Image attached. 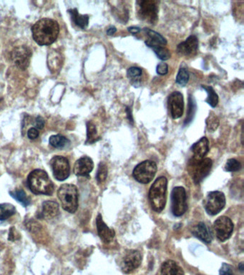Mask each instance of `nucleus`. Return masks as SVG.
<instances>
[{
  "label": "nucleus",
  "instance_id": "nucleus-1",
  "mask_svg": "<svg viewBox=\"0 0 244 275\" xmlns=\"http://www.w3.org/2000/svg\"><path fill=\"white\" fill-rule=\"evenodd\" d=\"M31 32L33 39L38 45H50L58 38L60 27L55 20L44 18L33 25Z\"/></svg>",
  "mask_w": 244,
  "mask_h": 275
},
{
  "label": "nucleus",
  "instance_id": "nucleus-2",
  "mask_svg": "<svg viewBox=\"0 0 244 275\" xmlns=\"http://www.w3.org/2000/svg\"><path fill=\"white\" fill-rule=\"evenodd\" d=\"M28 186L33 194L50 196L53 194L55 186L45 171L36 169L28 177Z\"/></svg>",
  "mask_w": 244,
  "mask_h": 275
},
{
  "label": "nucleus",
  "instance_id": "nucleus-3",
  "mask_svg": "<svg viewBox=\"0 0 244 275\" xmlns=\"http://www.w3.org/2000/svg\"><path fill=\"white\" fill-rule=\"evenodd\" d=\"M168 180L165 176H160L152 183L149 191V200L152 209L161 212L164 209L167 199Z\"/></svg>",
  "mask_w": 244,
  "mask_h": 275
},
{
  "label": "nucleus",
  "instance_id": "nucleus-4",
  "mask_svg": "<svg viewBox=\"0 0 244 275\" xmlns=\"http://www.w3.org/2000/svg\"><path fill=\"white\" fill-rule=\"evenodd\" d=\"M58 197L61 201L63 209L67 212L73 214L78 210V191L75 185L62 184L58 189Z\"/></svg>",
  "mask_w": 244,
  "mask_h": 275
},
{
  "label": "nucleus",
  "instance_id": "nucleus-5",
  "mask_svg": "<svg viewBox=\"0 0 244 275\" xmlns=\"http://www.w3.org/2000/svg\"><path fill=\"white\" fill-rule=\"evenodd\" d=\"M213 166L212 160L209 158L196 159L193 157L189 161L188 172L195 183H201L210 173Z\"/></svg>",
  "mask_w": 244,
  "mask_h": 275
},
{
  "label": "nucleus",
  "instance_id": "nucleus-6",
  "mask_svg": "<svg viewBox=\"0 0 244 275\" xmlns=\"http://www.w3.org/2000/svg\"><path fill=\"white\" fill-rule=\"evenodd\" d=\"M137 9L140 19L151 25H155L158 20V6L153 0H141L137 1Z\"/></svg>",
  "mask_w": 244,
  "mask_h": 275
},
{
  "label": "nucleus",
  "instance_id": "nucleus-7",
  "mask_svg": "<svg viewBox=\"0 0 244 275\" xmlns=\"http://www.w3.org/2000/svg\"><path fill=\"white\" fill-rule=\"evenodd\" d=\"M157 172V165L154 161H144L134 169L133 176L138 182L146 184L153 179Z\"/></svg>",
  "mask_w": 244,
  "mask_h": 275
},
{
  "label": "nucleus",
  "instance_id": "nucleus-8",
  "mask_svg": "<svg viewBox=\"0 0 244 275\" xmlns=\"http://www.w3.org/2000/svg\"><path fill=\"white\" fill-rule=\"evenodd\" d=\"M204 208L208 214H218L224 208L226 197L221 191H212L209 193L204 202Z\"/></svg>",
  "mask_w": 244,
  "mask_h": 275
},
{
  "label": "nucleus",
  "instance_id": "nucleus-9",
  "mask_svg": "<svg viewBox=\"0 0 244 275\" xmlns=\"http://www.w3.org/2000/svg\"><path fill=\"white\" fill-rule=\"evenodd\" d=\"M186 192L182 186H177L171 192V211L175 216H183L186 211Z\"/></svg>",
  "mask_w": 244,
  "mask_h": 275
},
{
  "label": "nucleus",
  "instance_id": "nucleus-10",
  "mask_svg": "<svg viewBox=\"0 0 244 275\" xmlns=\"http://www.w3.org/2000/svg\"><path fill=\"white\" fill-rule=\"evenodd\" d=\"M50 165L53 169V176L58 181H64L70 176V163L64 156H55L50 161Z\"/></svg>",
  "mask_w": 244,
  "mask_h": 275
},
{
  "label": "nucleus",
  "instance_id": "nucleus-11",
  "mask_svg": "<svg viewBox=\"0 0 244 275\" xmlns=\"http://www.w3.org/2000/svg\"><path fill=\"white\" fill-rule=\"evenodd\" d=\"M234 227L232 221L227 216H220L214 222V231L217 238L220 241H226L231 237Z\"/></svg>",
  "mask_w": 244,
  "mask_h": 275
},
{
  "label": "nucleus",
  "instance_id": "nucleus-12",
  "mask_svg": "<svg viewBox=\"0 0 244 275\" xmlns=\"http://www.w3.org/2000/svg\"><path fill=\"white\" fill-rule=\"evenodd\" d=\"M168 109L173 119H179L184 111V99L182 93L175 91L170 95L168 99Z\"/></svg>",
  "mask_w": 244,
  "mask_h": 275
},
{
  "label": "nucleus",
  "instance_id": "nucleus-13",
  "mask_svg": "<svg viewBox=\"0 0 244 275\" xmlns=\"http://www.w3.org/2000/svg\"><path fill=\"white\" fill-rule=\"evenodd\" d=\"M142 262L141 253L137 250H130L125 253L121 262L122 272L128 274L139 268Z\"/></svg>",
  "mask_w": 244,
  "mask_h": 275
},
{
  "label": "nucleus",
  "instance_id": "nucleus-14",
  "mask_svg": "<svg viewBox=\"0 0 244 275\" xmlns=\"http://www.w3.org/2000/svg\"><path fill=\"white\" fill-rule=\"evenodd\" d=\"M31 53L26 46L16 47L12 53V61L20 69H25L29 66Z\"/></svg>",
  "mask_w": 244,
  "mask_h": 275
},
{
  "label": "nucleus",
  "instance_id": "nucleus-15",
  "mask_svg": "<svg viewBox=\"0 0 244 275\" xmlns=\"http://www.w3.org/2000/svg\"><path fill=\"white\" fill-rule=\"evenodd\" d=\"M198 49V39L196 36L190 35L184 42L178 45V53L185 57H193Z\"/></svg>",
  "mask_w": 244,
  "mask_h": 275
},
{
  "label": "nucleus",
  "instance_id": "nucleus-16",
  "mask_svg": "<svg viewBox=\"0 0 244 275\" xmlns=\"http://www.w3.org/2000/svg\"><path fill=\"white\" fill-rule=\"evenodd\" d=\"M93 168L94 164L92 159L88 156H84L75 162L74 165V173L78 176L89 178L90 173L93 170Z\"/></svg>",
  "mask_w": 244,
  "mask_h": 275
},
{
  "label": "nucleus",
  "instance_id": "nucleus-17",
  "mask_svg": "<svg viewBox=\"0 0 244 275\" xmlns=\"http://www.w3.org/2000/svg\"><path fill=\"white\" fill-rule=\"evenodd\" d=\"M97 233L102 241L105 244L111 242L116 235V232L113 229H110L102 220L101 214L97 215L96 219Z\"/></svg>",
  "mask_w": 244,
  "mask_h": 275
},
{
  "label": "nucleus",
  "instance_id": "nucleus-18",
  "mask_svg": "<svg viewBox=\"0 0 244 275\" xmlns=\"http://www.w3.org/2000/svg\"><path fill=\"white\" fill-rule=\"evenodd\" d=\"M59 205L54 201H45L42 205V211L38 214L39 219H52L58 216Z\"/></svg>",
  "mask_w": 244,
  "mask_h": 275
},
{
  "label": "nucleus",
  "instance_id": "nucleus-19",
  "mask_svg": "<svg viewBox=\"0 0 244 275\" xmlns=\"http://www.w3.org/2000/svg\"><path fill=\"white\" fill-rule=\"evenodd\" d=\"M191 232L195 237L204 242L207 244L212 242L213 239L212 232L205 223H198L193 227Z\"/></svg>",
  "mask_w": 244,
  "mask_h": 275
},
{
  "label": "nucleus",
  "instance_id": "nucleus-20",
  "mask_svg": "<svg viewBox=\"0 0 244 275\" xmlns=\"http://www.w3.org/2000/svg\"><path fill=\"white\" fill-rule=\"evenodd\" d=\"M193 153V157L196 159H204L209 151V141L207 138L203 137L193 145L191 148Z\"/></svg>",
  "mask_w": 244,
  "mask_h": 275
},
{
  "label": "nucleus",
  "instance_id": "nucleus-21",
  "mask_svg": "<svg viewBox=\"0 0 244 275\" xmlns=\"http://www.w3.org/2000/svg\"><path fill=\"white\" fill-rule=\"evenodd\" d=\"M144 32L147 34L149 39H146V44L149 47H153V46L162 45L165 46L167 44L166 39L164 37L159 34L157 32L152 31L149 28H144Z\"/></svg>",
  "mask_w": 244,
  "mask_h": 275
},
{
  "label": "nucleus",
  "instance_id": "nucleus-22",
  "mask_svg": "<svg viewBox=\"0 0 244 275\" xmlns=\"http://www.w3.org/2000/svg\"><path fill=\"white\" fill-rule=\"evenodd\" d=\"M181 267L173 260L165 262L161 266V275H184Z\"/></svg>",
  "mask_w": 244,
  "mask_h": 275
},
{
  "label": "nucleus",
  "instance_id": "nucleus-23",
  "mask_svg": "<svg viewBox=\"0 0 244 275\" xmlns=\"http://www.w3.org/2000/svg\"><path fill=\"white\" fill-rule=\"evenodd\" d=\"M69 13L70 14L71 18L75 25H78L82 29H86L88 26L89 23V17L88 15H80L78 13V9H72L69 10Z\"/></svg>",
  "mask_w": 244,
  "mask_h": 275
},
{
  "label": "nucleus",
  "instance_id": "nucleus-24",
  "mask_svg": "<svg viewBox=\"0 0 244 275\" xmlns=\"http://www.w3.org/2000/svg\"><path fill=\"white\" fill-rule=\"evenodd\" d=\"M100 140V137L97 135V129L93 123H87V140L86 144H92L97 140Z\"/></svg>",
  "mask_w": 244,
  "mask_h": 275
},
{
  "label": "nucleus",
  "instance_id": "nucleus-25",
  "mask_svg": "<svg viewBox=\"0 0 244 275\" xmlns=\"http://www.w3.org/2000/svg\"><path fill=\"white\" fill-rule=\"evenodd\" d=\"M196 101H195L194 98L192 95H189L188 110H187L186 118L184 121V126H186V125H188L189 123L192 122L193 118H194L195 115H196Z\"/></svg>",
  "mask_w": 244,
  "mask_h": 275
},
{
  "label": "nucleus",
  "instance_id": "nucleus-26",
  "mask_svg": "<svg viewBox=\"0 0 244 275\" xmlns=\"http://www.w3.org/2000/svg\"><path fill=\"white\" fill-rule=\"evenodd\" d=\"M16 213V208L11 204H2L0 205V221H4L13 216Z\"/></svg>",
  "mask_w": 244,
  "mask_h": 275
},
{
  "label": "nucleus",
  "instance_id": "nucleus-27",
  "mask_svg": "<svg viewBox=\"0 0 244 275\" xmlns=\"http://www.w3.org/2000/svg\"><path fill=\"white\" fill-rule=\"evenodd\" d=\"M202 88H204L208 94V98L206 100V102L212 107H216L218 103V96L215 91H214V88L212 86H206V85H202Z\"/></svg>",
  "mask_w": 244,
  "mask_h": 275
},
{
  "label": "nucleus",
  "instance_id": "nucleus-28",
  "mask_svg": "<svg viewBox=\"0 0 244 275\" xmlns=\"http://www.w3.org/2000/svg\"><path fill=\"white\" fill-rule=\"evenodd\" d=\"M9 194L12 198L20 202L24 206L27 207L30 204L29 197L27 196L26 193L23 189H17L16 191H10Z\"/></svg>",
  "mask_w": 244,
  "mask_h": 275
},
{
  "label": "nucleus",
  "instance_id": "nucleus-29",
  "mask_svg": "<svg viewBox=\"0 0 244 275\" xmlns=\"http://www.w3.org/2000/svg\"><path fill=\"white\" fill-rule=\"evenodd\" d=\"M50 145L54 148H62L65 147L66 145L70 143V140L67 138L63 137L62 135H55L52 136L50 138Z\"/></svg>",
  "mask_w": 244,
  "mask_h": 275
},
{
  "label": "nucleus",
  "instance_id": "nucleus-30",
  "mask_svg": "<svg viewBox=\"0 0 244 275\" xmlns=\"http://www.w3.org/2000/svg\"><path fill=\"white\" fill-rule=\"evenodd\" d=\"M206 128L209 132H214L219 126V118L217 117V115L214 113L211 112L209 113V116L206 120Z\"/></svg>",
  "mask_w": 244,
  "mask_h": 275
},
{
  "label": "nucleus",
  "instance_id": "nucleus-31",
  "mask_svg": "<svg viewBox=\"0 0 244 275\" xmlns=\"http://www.w3.org/2000/svg\"><path fill=\"white\" fill-rule=\"evenodd\" d=\"M153 50L154 53L157 55V58L161 61H168L171 58V53L169 50L165 46L156 45L151 47Z\"/></svg>",
  "mask_w": 244,
  "mask_h": 275
},
{
  "label": "nucleus",
  "instance_id": "nucleus-32",
  "mask_svg": "<svg viewBox=\"0 0 244 275\" xmlns=\"http://www.w3.org/2000/svg\"><path fill=\"white\" fill-rule=\"evenodd\" d=\"M189 77L190 75L188 69L185 68H181L176 77V83L181 86L185 87L188 83Z\"/></svg>",
  "mask_w": 244,
  "mask_h": 275
},
{
  "label": "nucleus",
  "instance_id": "nucleus-33",
  "mask_svg": "<svg viewBox=\"0 0 244 275\" xmlns=\"http://www.w3.org/2000/svg\"><path fill=\"white\" fill-rule=\"evenodd\" d=\"M108 176V167L104 162L100 163L98 169H97V175H96V179L97 182L101 183L105 181Z\"/></svg>",
  "mask_w": 244,
  "mask_h": 275
},
{
  "label": "nucleus",
  "instance_id": "nucleus-34",
  "mask_svg": "<svg viewBox=\"0 0 244 275\" xmlns=\"http://www.w3.org/2000/svg\"><path fill=\"white\" fill-rule=\"evenodd\" d=\"M143 71L142 69L138 67H131L127 71V77L134 82L137 80H140V77L141 76Z\"/></svg>",
  "mask_w": 244,
  "mask_h": 275
},
{
  "label": "nucleus",
  "instance_id": "nucleus-35",
  "mask_svg": "<svg viewBox=\"0 0 244 275\" xmlns=\"http://www.w3.org/2000/svg\"><path fill=\"white\" fill-rule=\"evenodd\" d=\"M242 169V164L239 161L235 159H231L228 160L225 166V169L228 172H235Z\"/></svg>",
  "mask_w": 244,
  "mask_h": 275
},
{
  "label": "nucleus",
  "instance_id": "nucleus-36",
  "mask_svg": "<svg viewBox=\"0 0 244 275\" xmlns=\"http://www.w3.org/2000/svg\"><path fill=\"white\" fill-rule=\"evenodd\" d=\"M220 275H234L232 267L228 264L223 263L220 268Z\"/></svg>",
  "mask_w": 244,
  "mask_h": 275
},
{
  "label": "nucleus",
  "instance_id": "nucleus-37",
  "mask_svg": "<svg viewBox=\"0 0 244 275\" xmlns=\"http://www.w3.org/2000/svg\"><path fill=\"white\" fill-rule=\"evenodd\" d=\"M157 73L160 75H165L168 72V66L166 63H161L157 65L156 69Z\"/></svg>",
  "mask_w": 244,
  "mask_h": 275
},
{
  "label": "nucleus",
  "instance_id": "nucleus-38",
  "mask_svg": "<svg viewBox=\"0 0 244 275\" xmlns=\"http://www.w3.org/2000/svg\"><path fill=\"white\" fill-rule=\"evenodd\" d=\"M39 135V131H37V129H34V128H31L28 132V138L31 140H34V139L38 138Z\"/></svg>",
  "mask_w": 244,
  "mask_h": 275
},
{
  "label": "nucleus",
  "instance_id": "nucleus-39",
  "mask_svg": "<svg viewBox=\"0 0 244 275\" xmlns=\"http://www.w3.org/2000/svg\"><path fill=\"white\" fill-rule=\"evenodd\" d=\"M35 126L37 129H43L44 126H45V121H44V119L42 118V117L38 116L37 118H36Z\"/></svg>",
  "mask_w": 244,
  "mask_h": 275
},
{
  "label": "nucleus",
  "instance_id": "nucleus-40",
  "mask_svg": "<svg viewBox=\"0 0 244 275\" xmlns=\"http://www.w3.org/2000/svg\"><path fill=\"white\" fill-rule=\"evenodd\" d=\"M128 31L130 32L132 34H135L137 33H140L141 32V29L138 27H130V28H127Z\"/></svg>",
  "mask_w": 244,
  "mask_h": 275
},
{
  "label": "nucleus",
  "instance_id": "nucleus-41",
  "mask_svg": "<svg viewBox=\"0 0 244 275\" xmlns=\"http://www.w3.org/2000/svg\"><path fill=\"white\" fill-rule=\"evenodd\" d=\"M126 112H127V118H128L129 121H130V122L133 123V115H132L131 109H130V107H127V109H126Z\"/></svg>",
  "mask_w": 244,
  "mask_h": 275
},
{
  "label": "nucleus",
  "instance_id": "nucleus-42",
  "mask_svg": "<svg viewBox=\"0 0 244 275\" xmlns=\"http://www.w3.org/2000/svg\"><path fill=\"white\" fill-rule=\"evenodd\" d=\"M116 32H117V29H116V27H110V28H108V31H107V34L110 36L113 35Z\"/></svg>",
  "mask_w": 244,
  "mask_h": 275
},
{
  "label": "nucleus",
  "instance_id": "nucleus-43",
  "mask_svg": "<svg viewBox=\"0 0 244 275\" xmlns=\"http://www.w3.org/2000/svg\"><path fill=\"white\" fill-rule=\"evenodd\" d=\"M239 268L240 269L241 271H244V264L241 263Z\"/></svg>",
  "mask_w": 244,
  "mask_h": 275
}]
</instances>
